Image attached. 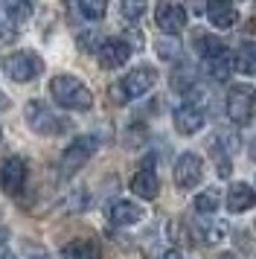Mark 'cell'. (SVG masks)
I'll return each instance as SVG.
<instances>
[{
  "label": "cell",
  "instance_id": "cell-1",
  "mask_svg": "<svg viewBox=\"0 0 256 259\" xmlns=\"http://www.w3.org/2000/svg\"><path fill=\"white\" fill-rule=\"evenodd\" d=\"M50 94L56 99V105L67 108V111H88L93 105L91 88L81 79H76V76H67V73L50 79Z\"/></svg>",
  "mask_w": 256,
  "mask_h": 259
},
{
  "label": "cell",
  "instance_id": "cell-2",
  "mask_svg": "<svg viewBox=\"0 0 256 259\" xmlns=\"http://www.w3.org/2000/svg\"><path fill=\"white\" fill-rule=\"evenodd\" d=\"M154 82H157V70L149 67V64H140L131 73H125L119 82L111 84V102L128 105V102L140 99L143 94H149L151 88H154Z\"/></svg>",
  "mask_w": 256,
  "mask_h": 259
},
{
  "label": "cell",
  "instance_id": "cell-3",
  "mask_svg": "<svg viewBox=\"0 0 256 259\" xmlns=\"http://www.w3.org/2000/svg\"><path fill=\"white\" fill-rule=\"evenodd\" d=\"M23 119H26V125H29L35 134H44V137L64 134V131L70 128L67 119L58 117L56 111H50L44 102H26V108H23Z\"/></svg>",
  "mask_w": 256,
  "mask_h": 259
},
{
  "label": "cell",
  "instance_id": "cell-4",
  "mask_svg": "<svg viewBox=\"0 0 256 259\" xmlns=\"http://www.w3.org/2000/svg\"><path fill=\"white\" fill-rule=\"evenodd\" d=\"M3 70H6V76L12 82H32L35 76L44 70V61L32 50H18V53H12L9 59L3 61Z\"/></svg>",
  "mask_w": 256,
  "mask_h": 259
},
{
  "label": "cell",
  "instance_id": "cell-5",
  "mask_svg": "<svg viewBox=\"0 0 256 259\" xmlns=\"http://www.w3.org/2000/svg\"><path fill=\"white\" fill-rule=\"evenodd\" d=\"M256 114V91L250 84H236L227 94V117L236 125H247Z\"/></svg>",
  "mask_w": 256,
  "mask_h": 259
},
{
  "label": "cell",
  "instance_id": "cell-6",
  "mask_svg": "<svg viewBox=\"0 0 256 259\" xmlns=\"http://www.w3.org/2000/svg\"><path fill=\"white\" fill-rule=\"evenodd\" d=\"M96 146H99V143H96V137H91V134L76 137V140L61 152V175H73V172H79L81 166L93 157Z\"/></svg>",
  "mask_w": 256,
  "mask_h": 259
},
{
  "label": "cell",
  "instance_id": "cell-7",
  "mask_svg": "<svg viewBox=\"0 0 256 259\" xmlns=\"http://www.w3.org/2000/svg\"><path fill=\"white\" fill-rule=\"evenodd\" d=\"M26 160L18 157V154H9V157H3L0 160V189L6 192V195H18L26 184Z\"/></svg>",
  "mask_w": 256,
  "mask_h": 259
},
{
  "label": "cell",
  "instance_id": "cell-8",
  "mask_svg": "<svg viewBox=\"0 0 256 259\" xmlns=\"http://www.w3.org/2000/svg\"><path fill=\"white\" fill-rule=\"evenodd\" d=\"M131 44H128L125 38H105L102 44L96 47V59L102 64L105 70H116V67H122L128 59H131Z\"/></svg>",
  "mask_w": 256,
  "mask_h": 259
},
{
  "label": "cell",
  "instance_id": "cell-9",
  "mask_svg": "<svg viewBox=\"0 0 256 259\" xmlns=\"http://www.w3.org/2000/svg\"><path fill=\"white\" fill-rule=\"evenodd\" d=\"M201 178H204V163H201V157L192 152H186L178 157V163H175V184L181 189H192L201 184Z\"/></svg>",
  "mask_w": 256,
  "mask_h": 259
},
{
  "label": "cell",
  "instance_id": "cell-10",
  "mask_svg": "<svg viewBox=\"0 0 256 259\" xmlns=\"http://www.w3.org/2000/svg\"><path fill=\"white\" fill-rule=\"evenodd\" d=\"M154 21L169 38H175L186 26V9L181 3H160L154 9Z\"/></svg>",
  "mask_w": 256,
  "mask_h": 259
},
{
  "label": "cell",
  "instance_id": "cell-11",
  "mask_svg": "<svg viewBox=\"0 0 256 259\" xmlns=\"http://www.w3.org/2000/svg\"><path fill=\"white\" fill-rule=\"evenodd\" d=\"M105 215H108V222L116 224V227H128V224H137L140 219H143V210H140L134 201H111L108 204V210H105Z\"/></svg>",
  "mask_w": 256,
  "mask_h": 259
},
{
  "label": "cell",
  "instance_id": "cell-12",
  "mask_svg": "<svg viewBox=\"0 0 256 259\" xmlns=\"http://www.w3.org/2000/svg\"><path fill=\"white\" fill-rule=\"evenodd\" d=\"M204 111L195 105V102H186L175 111V128L181 131V134H195V131L204 128Z\"/></svg>",
  "mask_w": 256,
  "mask_h": 259
},
{
  "label": "cell",
  "instance_id": "cell-13",
  "mask_svg": "<svg viewBox=\"0 0 256 259\" xmlns=\"http://www.w3.org/2000/svg\"><path fill=\"white\" fill-rule=\"evenodd\" d=\"M131 192L143 201H154L157 198V192H160V181L154 175V169L151 166H143L137 175L131 178Z\"/></svg>",
  "mask_w": 256,
  "mask_h": 259
},
{
  "label": "cell",
  "instance_id": "cell-14",
  "mask_svg": "<svg viewBox=\"0 0 256 259\" xmlns=\"http://www.w3.org/2000/svg\"><path fill=\"white\" fill-rule=\"evenodd\" d=\"M207 18L216 29H230V26L239 24V9L227 0H216V3L207 6Z\"/></svg>",
  "mask_w": 256,
  "mask_h": 259
},
{
  "label": "cell",
  "instance_id": "cell-15",
  "mask_svg": "<svg viewBox=\"0 0 256 259\" xmlns=\"http://www.w3.org/2000/svg\"><path fill=\"white\" fill-rule=\"evenodd\" d=\"M0 12H3V18H6V24H9L12 32H18V29L29 21L32 6L23 3V0H6V3H0Z\"/></svg>",
  "mask_w": 256,
  "mask_h": 259
},
{
  "label": "cell",
  "instance_id": "cell-16",
  "mask_svg": "<svg viewBox=\"0 0 256 259\" xmlns=\"http://www.w3.org/2000/svg\"><path fill=\"white\" fill-rule=\"evenodd\" d=\"M256 204V189L250 187V184H236V187H230V192H227V207H230L233 212H244L250 210Z\"/></svg>",
  "mask_w": 256,
  "mask_h": 259
},
{
  "label": "cell",
  "instance_id": "cell-17",
  "mask_svg": "<svg viewBox=\"0 0 256 259\" xmlns=\"http://www.w3.org/2000/svg\"><path fill=\"white\" fill-rule=\"evenodd\" d=\"M204 67H207L209 79H216V82H227L230 73H233V56L227 53V50H221V53H216V56L204 59Z\"/></svg>",
  "mask_w": 256,
  "mask_h": 259
},
{
  "label": "cell",
  "instance_id": "cell-18",
  "mask_svg": "<svg viewBox=\"0 0 256 259\" xmlns=\"http://www.w3.org/2000/svg\"><path fill=\"white\" fill-rule=\"evenodd\" d=\"M99 245L93 239H73L61 247V259H99Z\"/></svg>",
  "mask_w": 256,
  "mask_h": 259
},
{
  "label": "cell",
  "instance_id": "cell-19",
  "mask_svg": "<svg viewBox=\"0 0 256 259\" xmlns=\"http://www.w3.org/2000/svg\"><path fill=\"white\" fill-rule=\"evenodd\" d=\"M233 67L239 73H244V76H253L256 73V47L253 44H239L236 47V53H233Z\"/></svg>",
  "mask_w": 256,
  "mask_h": 259
},
{
  "label": "cell",
  "instance_id": "cell-20",
  "mask_svg": "<svg viewBox=\"0 0 256 259\" xmlns=\"http://www.w3.org/2000/svg\"><path fill=\"white\" fill-rule=\"evenodd\" d=\"M189 88H195V70L192 67H178L172 70V91L175 94H189Z\"/></svg>",
  "mask_w": 256,
  "mask_h": 259
},
{
  "label": "cell",
  "instance_id": "cell-21",
  "mask_svg": "<svg viewBox=\"0 0 256 259\" xmlns=\"http://www.w3.org/2000/svg\"><path fill=\"white\" fill-rule=\"evenodd\" d=\"M219 201H221V195H219V189H207V192H201L195 198V212H201V215H212V212L219 210Z\"/></svg>",
  "mask_w": 256,
  "mask_h": 259
},
{
  "label": "cell",
  "instance_id": "cell-22",
  "mask_svg": "<svg viewBox=\"0 0 256 259\" xmlns=\"http://www.w3.org/2000/svg\"><path fill=\"white\" fill-rule=\"evenodd\" d=\"M195 50L204 56V59H209V56H216V53H221V50H227V44L219 41V38H212V35L198 32V35H195Z\"/></svg>",
  "mask_w": 256,
  "mask_h": 259
},
{
  "label": "cell",
  "instance_id": "cell-23",
  "mask_svg": "<svg viewBox=\"0 0 256 259\" xmlns=\"http://www.w3.org/2000/svg\"><path fill=\"white\" fill-rule=\"evenodd\" d=\"M76 9H79L81 18H88V21H102L105 12H108V6H105L102 0H79Z\"/></svg>",
  "mask_w": 256,
  "mask_h": 259
},
{
  "label": "cell",
  "instance_id": "cell-24",
  "mask_svg": "<svg viewBox=\"0 0 256 259\" xmlns=\"http://www.w3.org/2000/svg\"><path fill=\"white\" fill-rule=\"evenodd\" d=\"M201 230H204V242L216 245V242H221V239L227 236V222L212 219V222H204V224H201Z\"/></svg>",
  "mask_w": 256,
  "mask_h": 259
},
{
  "label": "cell",
  "instance_id": "cell-25",
  "mask_svg": "<svg viewBox=\"0 0 256 259\" xmlns=\"http://www.w3.org/2000/svg\"><path fill=\"white\" fill-rule=\"evenodd\" d=\"M119 12L128 21H140L146 15V3H131V0H125V3H119Z\"/></svg>",
  "mask_w": 256,
  "mask_h": 259
},
{
  "label": "cell",
  "instance_id": "cell-26",
  "mask_svg": "<svg viewBox=\"0 0 256 259\" xmlns=\"http://www.w3.org/2000/svg\"><path fill=\"white\" fill-rule=\"evenodd\" d=\"M157 53H160V59H178L181 56V44L175 38H163V41H157Z\"/></svg>",
  "mask_w": 256,
  "mask_h": 259
},
{
  "label": "cell",
  "instance_id": "cell-27",
  "mask_svg": "<svg viewBox=\"0 0 256 259\" xmlns=\"http://www.w3.org/2000/svg\"><path fill=\"white\" fill-rule=\"evenodd\" d=\"M9 35H12V29H9V24H6L3 12H0V38H9Z\"/></svg>",
  "mask_w": 256,
  "mask_h": 259
},
{
  "label": "cell",
  "instance_id": "cell-28",
  "mask_svg": "<svg viewBox=\"0 0 256 259\" xmlns=\"http://www.w3.org/2000/svg\"><path fill=\"white\" fill-rule=\"evenodd\" d=\"M157 259H184V256H181L178 250H163V253H160Z\"/></svg>",
  "mask_w": 256,
  "mask_h": 259
},
{
  "label": "cell",
  "instance_id": "cell-29",
  "mask_svg": "<svg viewBox=\"0 0 256 259\" xmlns=\"http://www.w3.org/2000/svg\"><path fill=\"white\" fill-rule=\"evenodd\" d=\"M6 108H9V99L3 96V91H0V111H6Z\"/></svg>",
  "mask_w": 256,
  "mask_h": 259
},
{
  "label": "cell",
  "instance_id": "cell-30",
  "mask_svg": "<svg viewBox=\"0 0 256 259\" xmlns=\"http://www.w3.org/2000/svg\"><path fill=\"white\" fill-rule=\"evenodd\" d=\"M0 259H18L15 253H9V250H0Z\"/></svg>",
  "mask_w": 256,
  "mask_h": 259
},
{
  "label": "cell",
  "instance_id": "cell-31",
  "mask_svg": "<svg viewBox=\"0 0 256 259\" xmlns=\"http://www.w3.org/2000/svg\"><path fill=\"white\" fill-rule=\"evenodd\" d=\"M29 259H53V256H47V253H32Z\"/></svg>",
  "mask_w": 256,
  "mask_h": 259
},
{
  "label": "cell",
  "instance_id": "cell-32",
  "mask_svg": "<svg viewBox=\"0 0 256 259\" xmlns=\"http://www.w3.org/2000/svg\"><path fill=\"white\" fill-rule=\"evenodd\" d=\"M6 242V227H0V245Z\"/></svg>",
  "mask_w": 256,
  "mask_h": 259
},
{
  "label": "cell",
  "instance_id": "cell-33",
  "mask_svg": "<svg viewBox=\"0 0 256 259\" xmlns=\"http://www.w3.org/2000/svg\"><path fill=\"white\" fill-rule=\"evenodd\" d=\"M219 259H239L236 253H224V256H219Z\"/></svg>",
  "mask_w": 256,
  "mask_h": 259
}]
</instances>
